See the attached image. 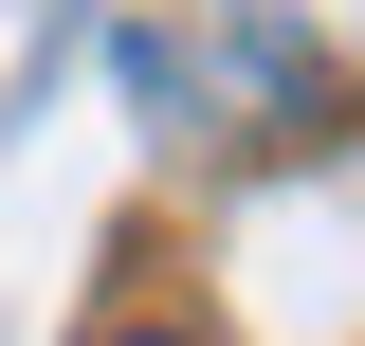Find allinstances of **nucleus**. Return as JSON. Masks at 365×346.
<instances>
[{"label": "nucleus", "mask_w": 365, "mask_h": 346, "mask_svg": "<svg viewBox=\"0 0 365 346\" xmlns=\"http://www.w3.org/2000/svg\"><path fill=\"white\" fill-rule=\"evenodd\" d=\"M110 346H182V328H110Z\"/></svg>", "instance_id": "f257e3e1"}]
</instances>
